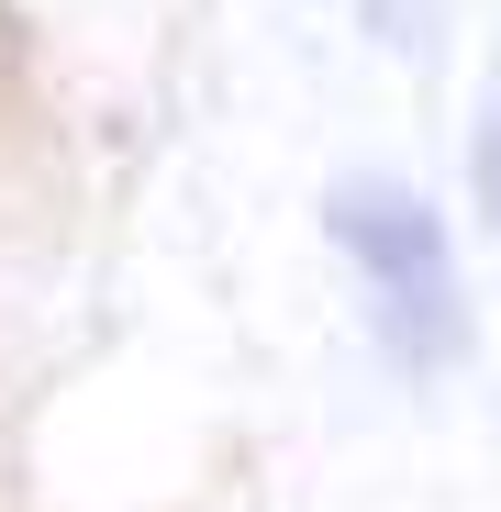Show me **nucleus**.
<instances>
[{"instance_id": "obj_1", "label": "nucleus", "mask_w": 501, "mask_h": 512, "mask_svg": "<svg viewBox=\"0 0 501 512\" xmlns=\"http://www.w3.org/2000/svg\"><path fill=\"white\" fill-rule=\"evenodd\" d=\"M323 223L346 245V268H357V290H368V312L390 334V357L401 368H446L468 346V301H457V245H446L435 201L401 190V179H334Z\"/></svg>"}, {"instance_id": "obj_2", "label": "nucleus", "mask_w": 501, "mask_h": 512, "mask_svg": "<svg viewBox=\"0 0 501 512\" xmlns=\"http://www.w3.org/2000/svg\"><path fill=\"white\" fill-rule=\"evenodd\" d=\"M468 179H479V212H490V245H501V56L479 78V123H468Z\"/></svg>"}]
</instances>
